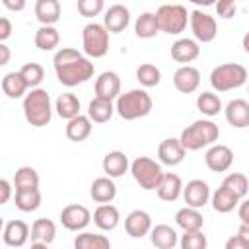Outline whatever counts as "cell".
Here are the masks:
<instances>
[{
  "label": "cell",
  "instance_id": "6da1fadb",
  "mask_svg": "<svg viewBox=\"0 0 249 249\" xmlns=\"http://www.w3.org/2000/svg\"><path fill=\"white\" fill-rule=\"evenodd\" d=\"M53 66H54L56 80L66 88H74L78 84L88 82L89 78H93V72H95L93 62L88 56H84L80 51L70 47L58 49L54 53Z\"/></svg>",
  "mask_w": 249,
  "mask_h": 249
},
{
  "label": "cell",
  "instance_id": "7a4b0ae2",
  "mask_svg": "<svg viewBox=\"0 0 249 249\" xmlns=\"http://www.w3.org/2000/svg\"><path fill=\"white\" fill-rule=\"evenodd\" d=\"M23 117L25 121L35 126H47L53 119V105H51V95L43 88H31L25 97H23Z\"/></svg>",
  "mask_w": 249,
  "mask_h": 249
},
{
  "label": "cell",
  "instance_id": "3957f363",
  "mask_svg": "<svg viewBox=\"0 0 249 249\" xmlns=\"http://www.w3.org/2000/svg\"><path fill=\"white\" fill-rule=\"evenodd\" d=\"M220 136V128L214 121L210 119H198L195 121L193 124H189L187 128L181 130V144L185 146V150L189 152H196L200 148H206V146H212L216 144Z\"/></svg>",
  "mask_w": 249,
  "mask_h": 249
},
{
  "label": "cell",
  "instance_id": "277c9868",
  "mask_svg": "<svg viewBox=\"0 0 249 249\" xmlns=\"http://www.w3.org/2000/svg\"><path fill=\"white\" fill-rule=\"evenodd\" d=\"M152 97L146 89H128L126 93H121L117 97V103H115V111L121 119L124 121H136V119H142L146 115H150L152 111Z\"/></svg>",
  "mask_w": 249,
  "mask_h": 249
},
{
  "label": "cell",
  "instance_id": "5b68a950",
  "mask_svg": "<svg viewBox=\"0 0 249 249\" xmlns=\"http://www.w3.org/2000/svg\"><path fill=\"white\" fill-rule=\"evenodd\" d=\"M245 82H247V68L237 62L220 64V66L212 68V72H210V86L214 91H220V93L237 89Z\"/></svg>",
  "mask_w": 249,
  "mask_h": 249
},
{
  "label": "cell",
  "instance_id": "8992f818",
  "mask_svg": "<svg viewBox=\"0 0 249 249\" xmlns=\"http://www.w3.org/2000/svg\"><path fill=\"white\" fill-rule=\"evenodd\" d=\"M130 173H132L134 181L144 191H156L161 177H163L161 163H158L156 160H152L148 156H138L136 160H132L130 161Z\"/></svg>",
  "mask_w": 249,
  "mask_h": 249
},
{
  "label": "cell",
  "instance_id": "52a82bcc",
  "mask_svg": "<svg viewBox=\"0 0 249 249\" xmlns=\"http://www.w3.org/2000/svg\"><path fill=\"white\" fill-rule=\"evenodd\" d=\"M189 16L191 14L181 4H163L156 12L160 31H163L167 35H179V33H183L185 27H187Z\"/></svg>",
  "mask_w": 249,
  "mask_h": 249
},
{
  "label": "cell",
  "instance_id": "ba28073f",
  "mask_svg": "<svg viewBox=\"0 0 249 249\" xmlns=\"http://www.w3.org/2000/svg\"><path fill=\"white\" fill-rule=\"evenodd\" d=\"M84 53L89 58H101L109 51V29L103 23L89 21L82 31Z\"/></svg>",
  "mask_w": 249,
  "mask_h": 249
},
{
  "label": "cell",
  "instance_id": "9c48e42d",
  "mask_svg": "<svg viewBox=\"0 0 249 249\" xmlns=\"http://www.w3.org/2000/svg\"><path fill=\"white\" fill-rule=\"evenodd\" d=\"M189 23H191V31L198 43H210L218 35L216 19L202 10H193L189 16Z\"/></svg>",
  "mask_w": 249,
  "mask_h": 249
},
{
  "label": "cell",
  "instance_id": "30bf717a",
  "mask_svg": "<svg viewBox=\"0 0 249 249\" xmlns=\"http://www.w3.org/2000/svg\"><path fill=\"white\" fill-rule=\"evenodd\" d=\"M91 212L84 204H68L60 210V224L70 231H82L91 222Z\"/></svg>",
  "mask_w": 249,
  "mask_h": 249
},
{
  "label": "cell",
  "instance_id": "8fae6325",
  "mask_svg": "<svg viewBox=\"0 0 249 249\" xmlns=\"http://www.w3.org/2000/svg\"><path fill=\"white\" fill-rule=\"evenodd\" d=\"M204 163L214 173H224L233 163V152L226 144H212L204 154Z\"/></svg>",
  "mask_w": 249,
  "mask_h": 249
},
{
  "label": "cell",
  "instance_id": "7c38bea8",
  "mask_svg": "<svg viewBox=\"0 0 249 249\" xmlns=\"http://www.w3.org/2000/svg\"><path fill=\"white\" fill-rule=\"evenodd\" d=\"M210 187L206 181L202 179H193L183 187V198L187 202V206H195V208H202L210 202Z\"/></svg>",
  "mask_w": 249,
  "mask_h": 249
},
{
  "label": "cell",
  "instance_id": "4fadbf2b",
  "mask_svg": "<svg viewBox=\"0 0 249 249\" xmlns=\"http://www.w3.org/2000/svg\"><path fill=\"white\" fill-rule=\"evenodd\" d=\"M173 86L181 93H193L200 86V72L191 64H181L173 74Z\"/></svg>",
  "mask_w": 249,
  "mask_h": 249
},
{
  "label": "cell",
  "instance_id": "5bb4252c",
  "mask_svg": "<svg viewBox=\"0 0 249 249\" xmlns=\"http://www.w3.org/2000/svg\"><path fill=\"white\" fill-rule=\"evenodd\" d=\"M185 154H187V150H185V146L181 144L179 138H165V140H161L160 146H158L160 163L169 165V167L179 165V163L185 160Z\"/></svg>",
  "mask_w": 249,
  "mask_h": 249
},
{
  "label": "cell",
  "instance_id": "9a60e30c",
  "mask_svg": "<svg viewBox=\"0 0 249 249\" xmlns=\"http://www.w3.org/2000/svg\"><path fill=\"white\" fill-rule=\"evenodd\" d=\"M152 228H154L152 226V216L146 210H132L124 218V231L134 239H140V237L148 235L152 231Z\"/></svg>",
  "mask_w": 249,
  "mask_h": 249
},
{
  "label": "cell",
  "instance_id": "2e32d148",
  "mask_svg": "<svg viewBox=\"0 0 249 249\" xmlns=\"http://www.w3.org/2000/svg\"><path fill=\"white\" fill-rule=\"evenodd\" d=\"M2 239L8 247H23L31 239V230L23 220H10L4 226Z\"/></svg>",
  "mask_w": 249,
  "mask_h": 249
},
{
  "label": "cell",
  "instance_id": "e0dca14e",
  "mask_svg": "<svg viewBox=\"0 0 249 249\" xmlns=\"http://www.w3.org/2000/svg\"><path fill=\"white\" fill-rule=\"evenodd\" d=\"M56 237V226L49 218H39L31 224V247H49Z\"/></svg>",
  "mask_w": 249,
  "mask_h": 249
},
{
  "label": "cell",
  "instance_id": "ac0fdd59",
  "mask_svg": "<svg viewBox=\"0 0 249 249\" xmlns=\"http://www.w3.org/2000/svg\"><path fill=\"white\" fill-rule=\"evenodd\" d=\"M95 95L103 99H117L121 95V78L113 70H105L95 80Z\"/></svg>",
  "mask_w": 249,
  "mask_h": 249
},
{
  "label": "cell",
  "instance_id": "d6986e66",
  "mask_svg": "<svg viewBox=\"0 0 249 249\" xmlns=\"http://www.w3.org/2000/svg\"><path fill=\"white\" fill-rule=\"evenodd\" d=\"M128 23H130V10L124 4H113L103 16V25L109 29V33H121L128 27Z\"/></svg>",
  "mask_w": 249,
  "mask_h": 249
},
{
  "label": "cell",
  "instance_id": "ffe728a7",
  "mask_svg": "<svg viewBox=\"0 0 249 249\" xmlns=\"http://www.w3.org/2000/svg\"><path fill=\"white\" fill-rule=\"evenodd\" d=\"M200 54V47L196 39H177L171 45V58L179 64H189L193 60H196Z\"/></svg>",
  "mask_w": 249,
  "mask_h": 249
},
{
  "label": "cell",
  "instance_id": "44dd1931",
  "mask_svg": "<svg viewBox=\"0 0 249 249\" xmlns=\"http://www.w3.org/2000/svg\"><path fill=\"white\" fill-rule=\"evenodd\" d=\"M226 121L233 128H247L249 126V101L245 99H231L224 109Z\"/></svg>",
  "mask_w": 249,
  "mask_h": 249
},
{
  "label": "cell",
  "instance_id": "7402d4cb",
  "mask_svg": "<svg viewBox=\"0 0 249 249\" xmlns=\"http://www.w3.org/2000/svg\"><path fill=\"white\" fill-rule=\"evenodd\" d=\"M183 181H181V177L177 175V173H165L163 171V177H161V181H160V185H158V189H156V193H158V196L161 198V200H165V202H175L181 195H183Z\"/></svg>",
  "mask_w": 249,
  "mask_h": 249
},
{
  "label": "cell",
  "instance_id": "603a6c76",
  "mask_svg": "<svg viewBox=\"0 0 249 249\" xmlns=\"http://www.w3.org/2000/svg\"><path fill=\"white\" fill-rule=\"evenodd\" d=\"M121 222V214L119 208L113 206L111 202H103L93 210V224L101 230V231H111L119 226Z\"/></svg>",
  "mask_w": 249,
  "mask_h": 249
},
{
  "label": "cell",
  "instance_id": "cb8c5ba5",
  "mask_svg": "<svg viewBox=\"0 0 249 249\" xmlns=\"http://www.w3.org/2000/svg\"><path fill=\"white\" fill-rule=\"evenodd\" d=\"M101 165H103L105 175H109V177H113V179L123 177V175L130 169V161H128L126 154L121 152V150L107 152L105 158H103V163H101Z\"/></svg>",
  "mask_w": 249,
  "mask_h": 249
},
{
  "label": "cell",
  "instance_id": "d4e9b609",
  "mask_svg": "<svg viewBox=\"0 0 249 249\" xmlns=\"http://www.w3.org/2000/svg\"><path fill=\"white\" fill-rule=\"evenodd\" d=\"M89 196L103 204V202H113V198L117 196V185L113 183V177L105 175V177H97L93 179L91 187H89Z\"/></svg>",
  "mask_w": 249,
  "mask_h": 249
},
{
  "label": "cell",
  "instance_id": "484cf974",
  "mask_svg": "<svg viewBox=\"0 0 249 249\" xmlns=\"http://www.w3.org/2000/svg\"><path fill=\"white\" fill-rule=\"evenodd\" d=\"M91 123L93 121L89 119V115H82V113L76 115L66 124V138L72 142H84L91 134V128H93Z\"/></svg>",
  "mask_w": 249,
  "mask_h": 249
},
{
  "label": "cell",
  "instance_id": "4316f807",
  "mask_svg": "<svg viewBox=\"0 0 249 249\" xmlns=\"http://www.w3.org/2000/svg\"><path fill=\"white\" fill-rule=\"evenodd\" d=\"M175 224L183 231H196V230H202L204 218L198 212V208H195V206H183V208H179L175 212Z\"/></svg>",
  "mask_w": 249,
  "mask_h": 249
},
{
  "label": "cell",
  "instance_id": "83f0119b",
  "mask_svg": "<svg viewBox=\"0 0 249 249\" xmlns=\"http://www.w3.org/2000/svg\"><path fill=\"white\" fill-rule=\"evenodd\" d=\"M239 196L235 195V193H231L228 187H224V185H220L214 193H212V196H210V202H212V208L218 212V214H228V212H231L237 204H239Z\"/></svg>",
  "mask_w": 249,
  "mask_h": 249
},
{
  "label": "cell",
  "instance_id": "f1b7e54d",
  "mask_svg": "<svg viewBox=\"0 0 249 249\" xmlns=\"http://www.w3.org/2000/svg\"><path fill=\"white\" fill-rule=\"evenodd\" d=\"M150 241L158 247V249H173L177 243H179V237H177V231L167 226V224H158L152 228L150 231Z\"/></svg>",
  "mask_w": 249,
  "mask_h": 249
},
{
  "label": "cell",
  "instance_id": "f546056e",
  "mask_svg": "<svg viewBox=\"0 0 249 249\" xmlns=\"http://www.w3.org/2000/svg\"><path fill=\"white\" fill-rule=\"evenodd\" d=\"M35 18L41 25H54L60 19V2L58 0H37Z\"/></svg>",
  "mask_w": 249,
  "mask_h": 249
},
{
  "label": "cell",
  "instance_id": "4dcf8cb0",
  "mask_svg": "<svg viewBox=\"0 0 249 249\" xmlns=\"http://www.w3.org/2000/svg\"><path fill=\"white\" fill-rule=\"evenodd\" d=\"M29 89L25 78L21 76V72H8L2 78V91L10 97V99H19L25 97V91Z\"/></svg>",
  "mask_w": 249,
  "mask_h": 249
},
{
  "label": "cell",
  "instance_id": "1f68e13d",
  "mask_svg": "<svg viewBox=\"0 0 249 249\" xmlns=\"http://www.w3.org/2000/svg\"><path fill=\"white\" fill-rule=\"evenodd\" d=\"M115 113V105L111 99H103V97H93L88 105V115L93 123H107Z\"/></svg>",
  "mask_w": 249,
  "mask_h": 249
},
{
  "label": "cell",
  "instance_id": "d6a6232c",
  "mask_svg": "<svg viewBox=\"0 0 249 249\" xmlns=\"http://www.w3.org/2000/svg\"><path fill=\"white\" fill-rule=\"evenodd\" d=\"M134 33L140 39H152V37H156L160 33V25H158L156 14H152V12L140 14L136 18V21H134Z\"/></svg>",
  "mask_w": 249,
  "mask_h": 249
},
{
  "label": "cell",
  "instance_id": "836d02e7",
  "mask_svg": "<svg viewBox=\"0 0 249 249\" xmlns=\"http://www.w3.org/2000/svg\"><path fill=\"white\" fill-rule=\"evenodd\" d=\"M54 109L60 119L70 121L76 115H80V99L74 93H60L54 101Z\"/></svg>",
  "mask_w": 249,
  "mask_h": 249
},
{
  "label": "cell",
  "instance_id": "e575fe53",
  "mask_svg": "<svg viewBox=\"0 0 249 249\" xmlns=\"http://www.w3.org/2000/svg\"><path fill=\"white\" fill-rule=\"evenodd\" d=\"M16 208L21 212H35L41 206V191L37 189H23V191H16L14 196Z\"/></svg>",
  "mask_w": 249,
  "mask_h": 249
},
{
  "label": "cell",
  "instance_id": "d590c367",
  "mask_svg": "<svg viewBox=\"0 0 249 249\" xmlns=\"http://www.w3.org/2000/svg\"><path fill=\"white\" fill-rule=\"evenodd\" d=\"M58 41H60V35L54 25H41L35 31V47L39 51H53L58 47Z\"/></svg>",
  "mask_w": 249,
  "mask_h": 249
},
{
  "label": "cell",
  "instance_id": "8d00e7d4",
  "mask_svg": "<svg viewBox=\"0 0 249 249\" xmlns=\"http://www.w3.org/2000/svg\"><path fill=\"white\" fill-rule=\"evenodd\" d=\"M74 247H76V249H109V247H111V241H109V237H105L103 233H89V231H84V233H78V235H76Z\"/></svg>",
  "mask_w": 249,
  "mask_h": 249
},
{
  "label": "cell",
  "instance_id": "74e56055",
  "mask_svg": "<svg viewBox=\"0 0 249 249\" xmlns=\"http://www.w3.org/2000/svg\"><path fill=\"white\" fill-rule=\"evenodd\" d=\"M196 109L206 117H214L222 111V99L214 91H202L196 97Z\"/></svg>",
  "mask_w": 249,
  "mask_h": 249
},
{
  "label": "cell",
  "instance_id": "f35d334b",
  "mask_svg": "<svg viewBox=\"0 0 249 249\" xmlns=\"http://www.w3.org/2000/svg\"><path fill=\"white\" fill-rule=\"evenodd\" d=\"M14 187L16 191H23V189H37L39 187V173L31 167V165H23L16 171L14 175Z\"/></svg>",
  "mask_w": 249,
  "mask_h": 249
},
{
  "label": "cell",
  "instance_id": "ab89813d",
  "mask_svg": "<svg viewBox=\"0 0 249 249\" xmlns=\"http://www.w3.org/2000/svg\"><path fill=\"white\" fill-rule=\"evenodd\" d=\"M136 80L144 88H154V86H158L161 82V70L156 64L144 62V64H140L136 68Z\"/></svg>",
  "mask_w": 249,
  "mask_h": 249
},
{
  "label": "cell",
  "instance_id": "60d3db41",
  "mask_svg": "<svg viewBox=\"0 0 249 249\" xmlns=\"http://www.w3.org/2000/svg\"><path fill=\"white\" fill-rule=\"evenodd\" d=\"M19 72H21V76L25 78L29 89H31V88H39V84H41L43 78H45V68H43L39 62H27V64H23V66L19 68Z\"/></svg>",
  "mask_w": 249,
  "mask_h": 249
},
{
  "label": "cell",
  "instance_id": "b9f144b4",
  "mask_svg": "<svg viewBox=\"0 0 249 249\" xmlns=\"http://www.w3.org/2000/svg\"><path fill=\"white\" fill-rule=\"evenodd\" d=\"M222 185L228 187L231 193H235L239 198H243L249 193V181H247V177L243 173H230V175H226Z\"/></svg>",
  "mask_w": 249,
  "mask_h": 249
},
{
  "label": "cell",
  "instance_id": "7bdbcfd3",
  "mask_svg": "<svg viewBox=\"0 0 249 249\" xmlns=\"http://www.w3.org/2000/svg\"><path fill=\"white\" fill-rule=\"evenodd\" d=\"M179 243H181L183 249H206V245H208L206 235L200 230H196V231H185Z\"/></svg>",
  "mask_w": 249,
  "mask_h": 249
},
{
  "label": "cell",
  "instance_id": "ee69618b",
  "mask_svg": "<svg viewBox=\"0 0 249 249\" xmlns=\"http://www.w3.org/2000/svg\"><path fill=\"white\" fill-rule=\"evenodd\" d=\"M76 8L80 12V16L91 19L95 16H99L105 8V0H78L76 2Z\"/></svg>",
  "mask_w": 249,
  "mask_h": 249
},
{
  "label": "cell",
  "instance_id": "f6af8a7d",
  "mask_svg": "<svg viewBox=\"0 0 249 249\" xmlns=\"http://www.w3.org/2000/svg\"><path fill=\"white\" fill-rule=\"evenodd\" d=\"M216 14L224 19H230L237 12V0H216Z\"/></svg>",
  "mask_w": 249,
  "mask_h": 249
},
{
  "label": "cell",
  "instance_id": "bcb514c9",
  "mask_svg": "<svg viewBox=\"0 0 249 249\" xmlns=\"http://www.w3.org/2000/svg\"><path fill=\"white\" fill-rule=\"evenodd\" d=\"M226 249H249V243H247L239 233H235L233 237H230V239L226 241Z\"/></svg>",
  "mask_w": 249,
  "mask_h": 249
},
{
  "label": "cell",
  "instance_id": "7dc6e473",
  "mask_svg": "<svg viewBox=\"0 0 249 249\" xmlns=\"http://www.w3.org/2000/svg\"><path fill=\"white\" fill-rule=\"evenodd\" d=\"M12 196V185L8 179H0V204H6Z\"/></svg>",
  "mask_w": 249,
  "mask_h": 249
},
{
  "label": "cell",
  "instance_id": "c3c4849f",
  "mask_svg": "<svg viewBox=\"0 0 249 249\" xmlns=\"http://www.w3.org/2000/svg\"><path fill=\"white\" fill-rule=\"evenodd\" d=\"M10 35H12V21L4 16L0 18V41H6Z\"/></svg>",
  "mask_w": 249,
  "mask_h": 249
},
{
  "label": "cell",
  "instance_id": "681fc988",
  "mask_svg": "<svg viewBox=\"0 0 249 249\" xmlns=\"http://www.w3.org/2000/svg\"><path fill=\"white\" fill-rule=\"evenodd\" d=\"M2 4L6 10H12V12H21L25 8V0H2Z\"/></svg>",
  "mask_w": 249,
  "mask_h": 249
},
{
  "label": "cell",
  "instance_id": "f907efd6",
  "mask_svg": "<svg viewBox=\"0 0 249 249\" xmlns=\"http://www.w3.org/2000/svg\"><path fill=\"white\" fill-rule=\"evenodd\" d=\"M237 216H239L241 222L249 224V198H245V200L239 204V208H237Z\"/></svg>",
  "mask_w": 249,
  "mask_h": 249
},
{
  "label": "cell",
  "instance_id": "816d5d0a",
  "mask_svg": "<svg viewBox=\"0 0 249 249\" xmlns=\"http://www.w3.org/2000/svg\"><path fill=\"white\" fill-rule=\"evenodd\" d=\"M10 62V49H8V45H4V41L0 43V64L4 66V64H8Z\"/></svg>",
  "mask_w": 249,
  "mask_h": 249
},
{
  "label": "cell",
  "instance_id": "f5cc1de1",
  "mask_svg": "<svg viewBox=\"0 0 249 249\" xmlns=\"http://www.w3.org/2000/svg\"><path fill=\"white\" fill-rule=\"evenodd\" d=\"M237 233L249 243V224H245V222H241V226H239V230H237Z\"/></svg>",
  "mask_w": 249,
  "mask_h": 249
},
{
  "label": "cell",
  "instance_id": "db71d44e",
  "mask_svg": "<svg viewBox=\"0 0 249 249\" xmlns=\"http://www.w3.org/2000/svg\"><path fill=\"white\" fill-rule=\"evenodd\" d=\"M189 2L195 4V6H202V8H208V6L216 4V0H189Z\"/></svg>",
  "mask_w": 249,
  "mask_h": 249
},
{
  "label": "cell",
  "instance_id": "11a10c76",
  "mask_svg": "<svg viewBox=\"0 0 249 249\" xmlns=\"http://www.w3.org/2000/svg\"><path fill=\"white\" fill-rule=\"evenodd\" d=\"M241 47H243V51L249 54V31L243 35V41H241Z\"/></svg>",
  "mask_w": 249,
  "mask_h": 249
},
{
  "label": "cell",
  "instance_id": "9f6ffc18",
  "mask_svg": "<svg viewBox=\"0 0 249 249\" xmlns=\"http://www.w3.org/2000/svg\"><path fill=\"white\" fill-rule=\"evenodd\" d=\"M247 93H249V88H247Z\"/></svg>",
  "mask_w": 249,
  "mask_h": 249
}]
</instances>
